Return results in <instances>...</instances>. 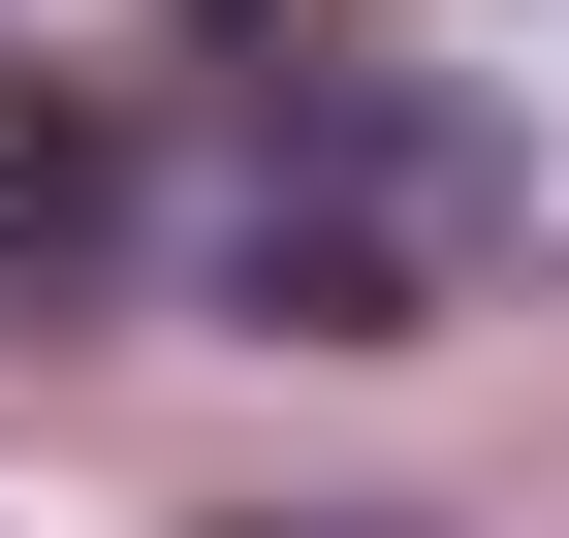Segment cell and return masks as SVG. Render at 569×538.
I'll return each mask as SVG.
<instances>
[{
    "mask_svg": "<svg viewBox=\"0 0 569 538\" xmlns=\"http://www.w3.org/2000/svg\"><path fill=\"white\" fill-rule=\"evenodd\" d=\"M127 286V127H0V317Z\"/></svg>",
    "mask_w": 569,
    "mask_h": 538,
    "instance_id": "cell-2",
    "label": "cell"
},
{
    "mask_svg": "<svg viewBox=\"0 0 569 538\" xmlns=\"http://www.w3.org/2000/svg\"><path fill=\"white\" fill-rule=\"evenodd\" d=\"M159 63L253 127V159H222V222H190V286H222L253 349H411V317H475V253L538 222V190H507V127H475V96H411V63H317V32H253V0H190Z\"/></svg>",
    "mask_w": 569,
    "mask_h": 538,
    "instance_id": "cell-1",
    "label": "cell"
}]
</instances>
